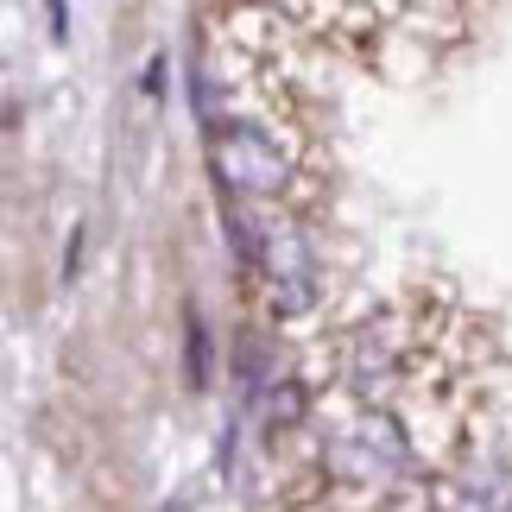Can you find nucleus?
Wrapping results in <instances>:
<instances>
[{
	"mask_svg": "<svg viewBox=\"0 0 512 512\" xmlns=\"http://www.w3.org/2000/svg\"><path fill=\"white\" fill-rule=\"evenodd\" d=\"M228 89V114H209V165L228 209H310L323 196L310 165V133L285 108L279 76L266 70L260 89L247 76H209Z\"/></svg>",
	"mask_w": 512,
	"mask_h": 512,
	"instance_id": "f257e3e1",
	"label": "nucleus"
}]
</instances>
